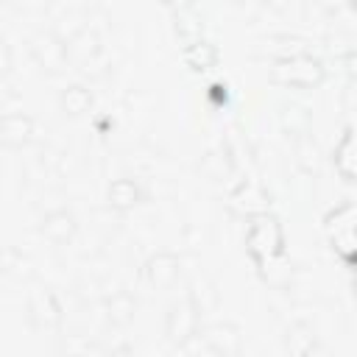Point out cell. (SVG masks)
Instances as JSON below:
<instances>
[{
  "label": "cell",
  "instance_id": "8992f818",
  "mask_svg": "<svg viewBox=\"0 0 357 357\" xmlns=\"http://www.w3.org/2000/svg\"><path fill=\"white\" fill-rule=\"evenodd\" d=\"M206 337H209V343H212L218 351H223V354H231V351L240 349V335H237V329H234L231 324H218V326H212Z\"/></svg>",
  "mask_w": 357,
  "mask_h": 357
},
{
  "label": "cell",
  "instance_id": "6da1fadb",
  "mask_svg": "<svg viewBox=\"0 0 357 357\" xmlns=\"http://www.w3.org/2000/svg\"><path fill=\"white\" fill-rule=\"evenodd\" d=\"M248 240H251V248H254L257 254H262V257H273L276 248H279V243H282V231H279V226H276L273 218L257 215L254 223H251V234H248Z\"/></svg>",
  "mask_w": 357,
  "mask_h": 357
},
{
  "label": "cell",
  "instance_id": "7c38bea8",
  "mask_svg": "<svg viewBox=\"0 0 357 357\" xmlns=\"http://www.w3.org/2000/svg\"><path fill=\"white\" fill-rule=\"evenodd\" d=\"M187 59H190L192 67H201V70H204V67H212V61H215V47L206 45V42H195V45H190Z\"/></svg>",
  "mask_w": 357,
  "mask_h": 357
},
{
  "label": "cell",
  "instance_id": "4fadbf2b",
  "mask_svg": "<svg viewBox=\"0 0 357 357\" xmlns=\"http://www.w3.org/2000/svg\"><path fill=\"white\" fill-rule=\"evenodd\" d=\"M112 312H114V318H117V321H126V318H128V312H131V301H128L126 296L114 298V301H112Z\"/></svg>",
  "mask_w": 357,
  "mask_h": 357
},
{
  "label": "cell",
  "instance_id": "7a4b0ae2",
  "mask_svg": "<svg viewBox=\"0 0 357 357\" xmlns=\"http://www.w3.org/2000/svg\"><path fill=\"white\" fill-rule=\"evenodd\" d=\"M276 75L282 81H290V84H312L318 78V64L310 61V59L293 56V59H287L276 67Z\"/></svg>",
  "mask_w": 357,
  "mask_h": 357
},
{
  "label": "cell",
  "instance_id": "9a60e30c",
  "mask_svg": "<svg viewBox=\"0 0 357 357\" xmlns=\"http://www.w3.org/2000/svg\"><path fill=\"white\" fill-rule=\"evenodd\" d=\"M114 357H128V354H114Z\"/></svg>",
  "mask_w": 357,
  "mask_h": 357
},
{
  "label": "cell",
  "instance_id": "30bf717a",
  "mask_svg": "<svg viewBox=\"0 0 357 357\" xmlns=\"http://www.w3.org/2000/svg\"><path fill=\"white\" fill-rule=\"evenodd\" d=\"M109 198H112L114 206H131L137 201V187L128 178H120L109 187Z\"/></svg>",
  "mask_w": 357,
  "mask_h": 357
},
{
  "label": "cell",
  "instance_id": "52a82bcc",
  "mask_svg": "<svg viewBox=\"0 0 357 357\" xmlns=\"http://www.w3.org/2000/svg\"><path fill=\"white\" fill-rule=\"evenodd\" d=\"M148 273H151L153 284L165 287V284H170V282L176 279V273H178V262H176V257H170V254H159L156 259H151Z\"/></svg>",
  "mask_w": 357,
  "mask_h": 357
},
{
  "label": "cell",
  "instance_id": "5bb4252c",
  "mask_svg": "<svg viewBox=\"0 0 357 357\" xmlns=\"http://www.w3.org/2000/svg\"><path fill=\"white\" fill-rule=\"evenodd\" d=\"M8 67V50L0 45V70H6Z\"/></svg>",
  "mask_w": 357,
  "mask_h": 357
},
{
  "label": "cell",
  "instance_id": "8fae6325",
  "mask_svg": "<svg viewBox=\"0 0 357 357\" xmlns=\"http://www.w3.org/2000/svg\"><path fill=\"white\" fill-rule=\"evenodd\" d=\"M36 53H39V59L47 64V67H56L61 59H64V47L56 42V39H39V45H36Z\"/></svg>",
  "mask_w": 357,
  "mask_h": 357
},
{
  "label": "cell",
  "instance_id": "ba28073f",
  "mask_svg": "<svg viewBox=\"0 0 357 357\" xmlns=\"http://www.w3.org/2000/svg\"><path fill=\"white\" fill-rule=\"evenodd\" d=\"M45 231H47V237H53V240H67V237L73 234V218H70L67 212H53V215H47V220H45Z\"/></svg>",
  "mask_w": 357,
  "mask_h": 357
},
{
  "label": "cell",
  "instance_id": "277c9868",
  "mask_svg": "<svg viewBox=\"0 0 357 357\" xmlns=\"http://www.w3.org/2000/svg\"><path fill=\"white\" fill-rule=\"evenodd\" d=\"M28 134H31V117L14 112V114H6V117L0 120V137H3L6 142L20 145V142L28 139Z\"/></svg>",
  "mask_w": 357,
  "mask_h": 357
},
{
  "label": "cell",
  "instance_id": "9c48e42d",
  "mask_svg": "<svg viewBox=\"0 0 357 357\" xmlns=\"http://www.w3.org/2000/svg\"><path fill=\"white\" fill-rule=\"evenodd\" d=\"M61 103H64V109H67V112H73V114H81V112H86V109H89L92 98H89V92H86L84 86H70V89L64 92Z\"/></svg>",
  "mask_w": 357,
  "mask_h": 357
},
{
  "label": "cell",
  "instance_id": "3957f363",
  "mask_svg": "<svg viewBox=\"0 0 357 357\" xmlns=\"http://www.w3.org/2000/svg\"><path fill=\"white\" fill-rule=\"evenodd\" d=\"M195 329V307L190 301H181L178 307H173L170 318H167V332L173 340H187Z\"/></svg>",
  "mask_w": 357,
  "mask_h": 357
},
{
  "label": "cell",
  "instance_id": "5b68a950",
  "mask_svg": "<svg viewBox=\"0 0 357 357\" xmlns=\"http://www.w3.org/2000/svg\"><path fill=\"white\" fill-rule=\"evenodd\" d=\"M31 312H33V318H36L39 324H47V326L59 321V307H56L53 296L45 293V290L31 293Z\"/></svg>",
  "mask_w": 357,
  "mask_h": 357
}]
</instances>
